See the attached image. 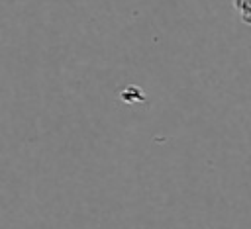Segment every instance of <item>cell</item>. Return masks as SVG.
Here are the masks:
<instances>
[{
    "mask_svg": "<svg viewBox=\"0 0 251 229\" xmlns=\"http://www.w3.org/2000/svg\"><path fill=\"white\" fill-rule=\"evenodd\" d=\"M233 8L237 10L241 22L251 25V0H233Z\"/></svg>",
    "mask_w": 251,
    "mask_h": 229,
    "instance_id": "obj_1",
    "label": "cell"
}]
</instances>
